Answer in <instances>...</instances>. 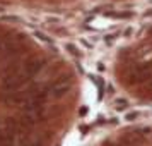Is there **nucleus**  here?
<instances>
[{
  "instance_id": "obj_5",
  "label": "nucleus",
  "mask_w": 152,
  "mask_h": 146,
  "mask_svg": "<svg viewBox=\"0 0 152 146\" xmlns=\"http://www.w3.org/2000/svg\"><path fill=\"white\" fill-rule=\"evenodd\" d=\"M137 117H138V113L137 112H133V113H128L125 119H126V120H133V119H137Z\"/></svg>"
},
{
  "instance_id": "obj_1",
  "label": "nucleus",
  "mask_w": 152,
  "mask_h": 146,
  "mask_svg": "<svg viewBox=\"0 0 152 146\" xmlns=\"http://www.w3.org/2000/svg\"><path fill=\"white\" fill-rule=\"evenodd\" d=\"M46 88H48L50 96H63L70 90V81L69 79H58V81L46 84Z\"/></svg>"
},
{
  "instance_id": "obj_7",
  "label": "nucleus",
  "mask_w": 152,
  "mask_h": 146,
  "mask_svg": "<svg viewBox=\"0 0 152 146\" xmlns=\"http://www.w3.org/2000/svg\"><path fill=\"white\" fill-rule=\"evenodd\" d=\"M104 146H120V145H111V143H106Z\"/></svg>"
},
{
  "instance_id": "obj_4",
  "label": "nucleus",
  "mask_w": 152,
  "mask_h": 146,
  "mask_svg": "<svg viewBox=\"0 0 152 146\" xmlns=\"http://www.w3.org/2000/svg\"><path fill=\"white\" fill-rule=\"evenodd\" d=\"M36 36L39 38V40H43V42H46V43H51V40H50L46 35H43V33H36Z\"/></svg>"
},
{
  "instance_id": "obj_8",
  "label": "nucleus",
  "mask_w": 152,
  "mask_h": 146,
  "mask_svg": "<svg viewBox=\"0 0 152 146\" xmlns=\"http://www.w3.org/2000/svg\"><path fill=\"white\" fill-rule=\"evenodd\" d=\"M149 33H151V36H152V28H151V31H149Z\"/></svg>"
},
{
  "instance_id": "obj_3",
  "label": "nucleus",
  "mask_w": 152,
  "mask_h": 146,
  "mask_svg": "<svg viewBox=\"0 0 152 146\" xmlns=\"http://www.w3.org/2000/svg\"><path fill=\"white\" fill-rule=\"evenodd\" d=\"M67 50H69V52L72 53V55H75V57H79V55H80V52H79V50H77L75 47H74V45H70V43L67 45Z\"/></svg>"
},
{
  "instance_id": "obj_2",
  "label": "nucleus",
  "mask_w": 152,
  "mask_h": 146,
  "mask_svg": "<svg viewBox=\"0 0 152 146\" xmlns=\"http://www.w3.org/2000/svg\"><path fill=\"white\" fill-rule=\"evenodd\" d=\"M126 105H128V102H126V100H123V98L115 102V107H116L118 110H123V108H126Z\"/></svg>"
},
{
  "instance_id": "obj_6",
  "label": "nucleus",
  "mask_w": 152,
  "mask_h": 146,
  "mask_svg": "<svg viewBox=\"0 0 152 146\" xmlns=\"http://www.w3.org/2000/svg\"><path fill=\"white\" fill-rule=\"evenodd\" d=\"M145 17H149V16H152V9H149V10H147V12H145Z\"/></svg>"
}]
</instances>
